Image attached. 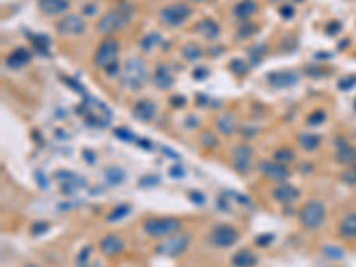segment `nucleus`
Masks as SVG:
<instances>
[{"instance_id":"f257e3e1","label":"nucleus","mask_w":356,"mask_h":267,"mask_svg":"<svg viewBox=\"0 0 356 267\" xmlns=\"http://www.w3.org/2000/svg\"><path fill=\"white\" fill-rule=\"evenodd\" d=\"M134 14H136V7L132 2H127V0L118 2L105 14L100 16V20L96 21V32L105 36V38H110V34L125 29L132 21Z\"/></svg>"},{"instance_id":"f03ea898","label":"nucleus","mask_w":356,"mask_h":267,"mask_svg":"<svg viewBox=\"0 0 356 267\" xmlns=\"http://www.w3.org/2000/svg\"><path fill=\"white\" fill-rule=\"evenodd\" d=\"M119 79L121 84L130 91L141 89L150 79V73L146 64L139 57H128L123 63V68H119Z\"/></svg>"},{"instance_id":"7ed1b4c3","label":"nucleus","mask_w":356,"mask_h":267,"mask_svg":"<svg viewBox=\"0 0 356 267\" xmlns=\"http://www.w3.org/2000/svg\"><path fill=\"white\" fill-rule=\"evenodd\" d=\"M182 221L177 217H150L143 223V233L152 239H166L180 232Z\"/></svg>"},{"instance_id":"20e7f679","label":"nucleus","mask_w":356,"mask_h":267,"mask_svg":"<svg viewBox=\"0 0 356 267\" xmlns=\"http://www.w3.org/2000/svg\"><path fill=\"white\" fill-rule=\"evenodd\" d=\"M191 5H187L185 2H173V4H168L161 9L159 20L166 27H180L191 18Z\"/></svg>"},{"instance_id":"39448f33","label":"nucleus","mask_w":356,"mask_h":267,"mask_svg":"<svg viewBox=\"0 0 356 267\" xmlns=\"http://www.w3.org/2000/svg\"><path fill=\"white\" fill-rule=\"evenodd\" d=\"M191 244V235L187 232H177L155 246V253L161 257H180Z\"/></svg>"},{"instance_id":"423d86ee","label":"nucleus","mask_w":356,"mask_h":267,"mask_svg":"<svg viewBox=\"0 0 356 267\" xmlns=\"http://www.w3.org/2000/svg\"><path fill=\"white\" fill-rule=\"evenodd\" d=\"M119 41L116 38H105L100 45H98L96 52L93 55V64L100 70H109L110 66H114L116 59L119 54Z\"/></svg>"},{"instance_id":"0eeeda50","label":"nucleus","mask_w":356,"mask_h":267,"mask_svg":"<svg viewBox=\"0 0 356 267\" xmlns=\"http://www.w3.org/2000/svg\"><path fill=\"white\" fill-rule=\"evenodd\" d=\"M326 219V207L319 199H310L299 210V223L306 230H317Z\"/></svg>"},{"instance_id":"6e6552de","label":"nucleus","mask_w":356,"mask_h":267,"mask_svg":"<svg viewBox=\"0 0 356 267\" xmlns=\"http://www.w3.org/2000/svg\"><path fill=\"white\" fill-rule=\"evenodd\" d=\"M86 29H88V21H86L84 16H81V14H66V16H63L55 23L57 34L63 36V38L81 36L86 32Z\"/></svg>"},{"instance_id":"1a4fd4ad","label":"nucleus","mask_w":356,"mask_h":267,"mask_svg":"<svg viewBox=\"0 0 356 267\" xmlns=\"http://www.w3.org/2000/svg\"><path fill=\"white\" fill-rule=\"evenodd\" d=\"M237 241H239V230L232 225H217L216 228H212V232L208 235V242L214 248H221V250L233 246Z\"/></svg>"},{"instance_id":"9d476101","label":"nucleus","mask_w":356,"mask_h":267,"mask_svg":"<svg viewBox=\"0 0 356 267\" xmlns=\"http://www.w3.org/2000/svg\"><path fill=\"white\" fill-rule=\"evenodd\" d=\"M260 171L262 175L267 178V180H272V182L283 183L290 178V170L287 166L276 162L274 159L272 161H262L260 162Z\"/></svg>"},{"instance_id":"9b49d317","label":"nucleus","mask_w":356,"mask_h":267,"mask_svg":"<svg viewBox=\"0 0 356 267\" xmlns=\"http://www.w3.org/2000/svg\"><path fill=\"white\" fill-rule=\"evenodd\" d=\"M251 159H253V150L248 144H239L235 146L232 153V162L233 168L239 171V173H246L251 168Z\"/></svg>"},{"instance_id":"f8f14e48","label":"nucleus","mask_w":356,"mask_h":267,"mask_svg":"<svg viewBox=\"0 0 356 267\" xmlns=\"http://www.w3.org/2000/svg\"><path fill=\"white\" fill-rule=\"evenodd\" d=\"M98 250L105 257H116V255L125 251V241L114 233H107L105 237H102L98 242Z\"/></svg>"},{"instance_id":"ddd939ff","label":"nucleus","mask_w":356,"mask_h":267,"mask_svg":"<svg viewBox=\"0 0 356 267\" xmlns=\"http://www.w3.org/2000/svg\"><path fill=\"white\" fill-rule=\"evenodd\" d=\"M152 82L159 89H170L175 84V77L170 66L168 64H159L152 73Z\"/></svg>"},{"instance_id":"4468645a","label":"nucleus","mask_w":356,"mask_h":267,"mask_svg":"<svg viewBox=\"0 0 356 267\" xmlns=\"http://www.w3.org/2000/svg\"><path fill=\"white\" fill-rule=\"evenodd\" d=\"M194 30L198 32L201 38L208 39V41H214L221 36V27L217 25V21L212 20V18H203L196 23Z\"/></svg>"},{"instance_id":"2eb2a0df","label":"nucleus","mask_w":356,"mask_h":267,"mask_svg":"<svg viewBox=\"0 0 356 267\" xmlns=\"http://www.w3.org/2000/svg\"><path fill=\"white\" fill-rule=\"evenodd\" d=\"M335 155H337V161L340 162V164H346V166H351L355 164L356 161V150L353 148L351 144L348 143L346 139H342V137H339L335 143Z\"/></svg>"},{"instance_id":"dca6fc26","label":"nucleus","mask_w":356,"mask_h":267,"mask_svg":"<svg viewBox=\"0 0 356 267\" xmlns=\"http://www.w3.org/2000/svg\"><path fill=\"white\" fill-rule=\"evenodd\" d=\"M38 7L47 16H57L68 11L70 0H38Z\"/></svg>"},{"instance_id":"f3484780","label":"nucleus","mask_w":356,"mask_h":267,"mask_svg":"<svg viewBox=\"0 0 356 267\" xmlns=\"http://www.w3.org/2000/svg\"><path fill=\"white\" fill-rule=\"evenodd\" d=\"M301 196V192L297 191L294 185H288V183H280V185H276L272 189V198L276 201H280V203H292L296 201L297 198Z\"/></svg>"},{"instance_id":"a211bd4d","label":"nucleus","mask_w":356,"mask_h":267,"mask_svg":"<svg viewBox=\"0 0 356 267\" xmlns=\"http://www.w3.org/2000/svg\"><path fill=\"white\" fill-rule=\"evenodd\" d=\"M297 81H299V75L296 72H278L267 75V82L274 88H288V86L296 84Z\"/></svg>"},{"instance_id":"6ab92c4d","label":"nucleus","mask_w":356,"mask_h":267,"mask_svg":"<svg viewBox=\"0 0 356 267\" xmlns=\"http://www.w3.org/2000/svg\"><path fill=\"white\" fill-rule=\"evenodd\" d=\"M155 112H157V105L152 100H139L134 107V110H132V114L136 116L137 119H141V121H150L155 116Z\"/></svg>"},{"instance_id":"aec40b11","label":"nucleus","mask_w":356,"mask_h":267,"mask_svg":"<svg viewBox=\"0 0 356 267\" xmlns=\"http://www.w3.org/2000/svg\"><path fill=\"white\" fill-rule=\"evenodd\" d=\"M29 61H30V54L25 48H14V50L5 57V64L13 70L23 68V66L29 64Z\"/></svg>"},{"instance_id":"412c9836","label":"nucleus","mask_w":356,"mask_h":267,"mask_svg":"<svg viewBox=\"0 0 356 267\" xmlns=\"http://www.w3.org/2000/svg\"><path fill=\"white\" fill-rule=\"evenodd\" d=\"M339 235L342 239H348V241L356 239V212L348 214V216L340 221Z\"/></svg>"},{"instance_id":"4be33fe9","label":"nucleus","mask_w":356,"mask_h":267,"mask_svg":"<svg viewBox=\"0 0 356 267\" xmlns=\"http://www.w3.org/2000/svg\"><path fill=\"white\" fill-rule=\"evenodd\" d=\"M216 127L221 134H225V136H232L235 128H237V119L232 112H225V114L217 116L216 119Z\"/></svg>"},{"instance_id":"5701e85b","label":"nucleus","mask_w":356,"mask_h":267,"mask_svg":"<svg viewBox=\"0 0 356 267\" xmlns=\"http://www.w3.org/2000/svg\"><path fill=\"white\" fill-rule=\"evenodd\" d=\"M233 267H255L257 266V257L253 251L250 250H239L237 253L232 257Z\"/></svg>"},{"instance_id":"b1692460","label":"nucleus","mask_w":356,"mask_h":267,"mask_svg":"<svg viewBox=\"0 0 356 267\" xmlns=\"http://www.w3.org/2000/svg\"><path fill=\"white\" fill-rule=\"evenodd\" d=\"M257 9H259V5H257L255 0H242V2H239V4L233 7V14H235L239 20H248V18H251L257 13Z\"/></svg>"},{"instance_id":"393cba45","label":"nucleus","mask_w":356,"mask_h":267,"mask_svg":"<svg viewBox=\"0 0 356 267\" xmlns=\"http://www.w3.org/2000/svg\"><path fill=\"white\" fill-rule=\"evenodd\" d=\"M297 143L305 152H315L319 148V144H321V137L314 132H301L297 136Z\"/></svg>"},{"instance_id":"a878e982","label":"nucleus","mask_w":356,"mask_h":267,"mask_svg":"<svg viewBox=\"0 0 356 267\" xmlns=\"http://www.w3.org/2000/svg\"><path fill=\"white\" fill-rule=\"evenodd\" d=\"M161 41H162V36L159 34V32H148V34H144L143 38H141L139 47L144 54H148V52H152Z\"/></svg>"},{"instance_id":"bb28decb","label":"nucleus","mask_w":356,"mask_h":267,"mask_svg":"<svg viewBox=\"0 0 356 267\" xmlns=\"http://www.w3.org/2000/svg\"><path fill=\"white\" fill-rule=\"evenodd\" d=\"M272 159H274L276 162H280V164L288 166L296 161V153H294L292 148H288V146H281V148H278L272 153Z\"/></svg>"},{"instance_id":"cd10ccee","label":"nucleus","mask_w":356,"mask_h":267,"mask_svg":"<svg viewBox=\"0 0 356 267\" xmlns=\"http://www.w3.org/2000/svg\"><path fill=\"white\" fill-rule=\"evenodd\" d=\"M130 214V205L128 203H121V205H116L109 214H107V223H118L119 219H123Z\"/></svg>"},{"instance_id":"c85d7f7f","label":"nucleus","mask_w":356,"mask_h":267,"mask_svg":"<svg viewBox=\"0 0 356 267\" xmlns=\"http://www.w3.org/2000/svg\"><path fill=\"white\" fill-rule=\"evenodd\" d=\"M103 175H105L107 183H110V185H119V183L125 182V171L121 168H116V166L107 168Z\"/></svg>"},{"instance_id":"c756f323","label":"nucleus","mask_w":356,"mask_h":267,"mask_svg":"<svg viewBox=\"0 0 356 267\" xmlns=\"http://www.w3.org/2000/svg\"><path fill=\"white\" fill-rule=\"evenodd\" d=\"M182 55H183V59L189 61V63H196V61L203 55V52H201V48H199L198 45H185V47L182 48Z\"/></svg>"},{"instance_id":"7c9ffc66","label":"nucleus","mask_w":356,"mask_h":267,"mask_svg":"<svg viewBox=\"0 0 356 267\" xmlns=\"http://www.w3.org/2000/svg\"><path fill=\"white\" fill-rule=\"evenodd\" d=\"M199 141H201V144L207 146V148H216L217 146V139L212 132H203V134L199 136Z\"/></svg>"},{"instance_id":"2f4dec72","label":"nucleus","mask_w":356,"mask_h":267,"mask_svg":"<svg viewBox=\"0 0 356 267\" xmlns=\"http://www.w3.org/2000/svg\"><path fill=\"white\" fill-rule=\"evenodd\" d=\"M322 253L326 255V257H330V259H342L344 257V253L339 250L337 246H324L322 248Z\"/></svg>"},{"instance_id":"473e14b6","label":"nucleus","mask_w":356,"mask_h":267,"mask_svg":"<svg viewBox=\"0 0 356 267\" xmlns=\"http://www.w3.org/2000/svg\"><path fill=\"white\" fill-rule=\"evenodd\" d=\"M114 134H116V137H118V139H121V141H134V139H136V136H134V134H132L128 128H116Z\"/></svg>"},{"instance_id":"72a5a7b5","label":"nucleus","mask_w":356,"mask_h":267,"mask_svg":"<svg viewBox=\"0 0 356 267\" xmlns=\"http://www.w3.org/2000/svg\"><path fill=\"white\" fill-rule=\"evenodd\" d=\"M322 121H324V112H322V110H315V112H312V114L308 116V119H306L308 125H321Z\"/></svg>"},{"instance_id":"f704fd0d","label":"nucleus","mask_w":356,"mask_h":267,"mask_svg":"<svg viewBox=\"0 0 356 267\" xmlns=\"http://www.w3.org/2000/svg\"><path fill=\"white\" fill-rule=\"evenodd\" d=\"M93 253V246H86L84 250H82V253L77 257V262L81 264V266H86V264L89 262V255Z\"/></svg>"},{"instance_id":"c9c22d12","label":"nucleus","mask_w":356,"mask_h":267,"mask_svg":"<svg viewBox=\"0 0 356 267\" xmlns=\"http://www.w3.org/2000/svg\"><path fill=\"white\" fill-rule=\"evenodd\" d=\"M260 128H253V127H246L244 130H242V136H244V139H250V137H255L257 134H259Z\"/></svg>"},{"instance_id":"e433bc0d","label":"nucleus","mask_w":356,"mask_h":267,"mask_svg":"<svg viewBox=\"0 0 356 267\" xmlns=\"http://www.w3.org/2000/svg\"><path fill=\"white\" fill-rule=\"evenodd\" d=\"M232 70H233V72H235V70H239V73H244V72H246V68H248V66H246V64H244V63H242V61H232Z\"/></svg>"},{"instance_id":"4c0bfd02","label":"nucleus","mask_w":356,"mask_h":267,"mask_svg":"<svg viewBox=\"0 0 356 267\" xmlns=\"http://www.w3.org/2000/svg\"><path fill=\"white\" fill-rule=\"evenodd\" d=\"M170 173L173 175V178H182L183 177V170H182V166H173L170 170Z\"/></svg>"},{"instance_id":"58836bf2","label":"nucleus","mask_w":356,"mask_h":267,"mask_svg":"<svg viewBox=\"0 0 356 267\" xmlns=\"http://www.w3.org/2000/svg\"><path fill=\"white\" fill-rule=\"evenodd\" d=\"M84 157H88V164H94V153H91L89 150H84Z\"/></svg>"},{"instance_id":"ea45409f","label":"nucleus","mask_w":356,"mask_h":267,"mask_svg":"<svg viewBox=\"0 0 356 267\" xmlns=\"http://www.w3.org/2000/svg\"><path fill=\"white\" fill-rule=\"evenodd\" d=\"M344 177H346V180H348V182L356 183V171H351V173H346V175H344Z\"/></svg>"},{"instance_id":"a19ab883","label":"nucleus","mask_w":356,"mask_h":267,"mask_svg":"<svg viewBox=\"0 0 356 267\" xmlns=\"http://www.w3.org/2000/svg\"><path fill=\"white\" fill-rule=\"evenodd\" d=\"M271 241H272V235H267L266 239H264V237H259V239H257V244H264V246H266L267 242H271Z\"/></svg>"},{"instance_id":"79ce46f5","label":"nucleus","mask_w":356,"mask_h":267,"mask_svg":"<svg viewBox=\"0 0 356 267\" xmlns=\"http://www.w3.org/2000/svg\"><path fill=\"white\" fill-rule=\"evenodd\" d=\"M137 143H139L141 146H144L143 150H153L152 148V143H148V141H137Z\"/></svg>"},{"instance_id":"37998d69","label":"nucleus","mask_w":356,"mask_h":267,"mask_svg":"<svg viewBox=\"0 0 356 267\" xmlns=\"http://www.w3.org/2000/svg\"><path fill=\"white\" fill-rule=\"evenodd\" d=\"M191 199H196L198 203H203V196H201V194H196V192H192V194H191Z\"/></svg>"},{"instance_id":"c03bdc74","label":"nucleus","mask_w":356,"mask_h":267,"mask_svg":"<svg viewBox=\"0 0 356 267\" xmlns=\"http://www.w3.org/2000/svg\"><path fill=\"white\" fill-rule=\"evenodd\" d=\"M43 228H47V225H39V226H34V233H38L39 230H43Z\"/></svg>"},{"instance_id":"a18cd8bd","label":"nucleus","mask_w":356,"mask_h":267,"mask_svg":"<svg viewBox=\"0 0 356 267\" xmlns=\"http://www.w3.org/2000/svg\"><path fill=\"white\" fill-rule=\"evenodd\" d=\"M25 267H39V266H34V264H27Z\"/></svg>"}]
</instances>
